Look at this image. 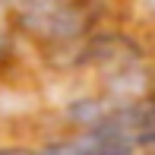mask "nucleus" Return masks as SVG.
<instances>
[{
	"mask_svg": "<svg viewBox=\"0 0 155 155\" xmlns=\"http://www.w3.org/2000/svg\"><path fill=\"white\" fill-rule=\"evenodd\" d=\"M38 155H130V139L120 130H101L82 133V136L63 139V143H51L45 149H38Z\"/></svg>",
	"mask_w": 155,
	"mask_h": 155,
	"instance_id": "obj_1",
	"label": "nucleus"
},
{
	"mask_svg": "<svg viewBox=\"0 0 155 155\" xmlns=\"http://www.w3.org/2000/svg\"><path fill=\"white\" fill-rule=\"evenodd\" d=\"M0 155H38V149H0Z\"/></svg>",
	"mask_w": 155,
	"mask_h": 155,
	"instance_id": "obj_2",
	"label": "nucleus"
}]
</instances>
